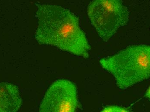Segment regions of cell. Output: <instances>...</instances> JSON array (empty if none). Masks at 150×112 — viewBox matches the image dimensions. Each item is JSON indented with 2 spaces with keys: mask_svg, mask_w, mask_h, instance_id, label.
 <instances>
[{
  "mask_svg": "<svg viewBox=\"0 0 150 112\" xmlns=\"http://www.w3.org/2000/svg\"><path fill=\"white\" fill-rule=\"evenodd\" d=\"M38 26L35 38L41 45L54 46L85 59L91 47L78 18L68 9L57 5H38Z\"/></svg>",
  "mask_w": 150,
  "mask_h": 112,
  "instance_id": "6da1fadb",
  "label": "cell"
},
{
  "mask_svg": "<svg viewBox=\"0 0 150 112\" xmlns=\"http://www.w3.org/2000/svg\"><path fill=\"white\" fill-rule=\"evenodd\" d=\"M101 67L113 76L119 88L122 90L149 79L150 47L133 45L115 55L102 58Z\"/></svg>",
  "mask_w": 150,
  "mask_h": 112,
  "instance_id": "7a4b0ae2",
  "label": "cell"
},
{
  "mask_svg": "<svg viewBox=\"0 0 150 112\" xmlns=\"http://www.w3.org/2000/svg\"><path fill=\"white\" fill-rule=\"evenodd\" d=\"M87 12L91 24L100 37L106 42L120 28L127 25L129 16L122 0H92Z\"/></svg>",
  "mask_w": 150,
  "mask_h": 112,
  "instance_id": "3957f363",
  "label": "cell"
},
{
  "mask_svg": "<svg viewBox=\"0 0 150 112\" xmlns=\"http://www.w3.org/2000/svg\"><path fill=\"white\" fill-rule=\"evenodd\" d=\"M79 107L77 91L71 81L60 79L46 92L39 106L41 112H74Z\"/></svg>",
  "mask_w": 150,
  "mask_h": 112,
  "instance_id": "277c9868",
  "label": "cell"
},
{
  "mask_svg": "<svg viewBox=\"0 0 150 112\" xmlns=\"http://www.w3.org/2000/svg\"><path fill=\"white\" fill-rule=\"evenodd\" d=\"M22 104L19 88L8 82L0 83V112H16Z\"/></svg>",
  "mask_w": 150,
  "mask_h": 112,
  "instance_id": "5b68a950",
  "label": "cell"
},
{
  "mask_svg": "<svg viewBox=\"0 0 150 112\" xmlns=\"http://www.w3.org/2000/svg\"><path fill=\"white\" fill-rule=\"evenodd\" d=\"M130 107H122V106H117L112 105L106 106L101 112H130Z\"/></svg>",
  "mask_w": 150,
  "mask_h": 112,
  "instance_id": "8992f818",
  "label": "cell"
},
{
  "mask_svg": "<svg viewBox=\"0 0 150 112\" xmlns=\"http://www.w3.org/2000/svg\"><path fill=\"white\" fill-rule=\"evenodd\" d=\"M150 87H149V88L147 89V91H146V92H145V94H144V97L145 98H147V99H149V100L150 99Z\"/></svg>",
  "mask_w": 150,
  "mask_h": 112,
  "instance_id": "52a82bcc",
  "label": "cell"
}]
</instances>
